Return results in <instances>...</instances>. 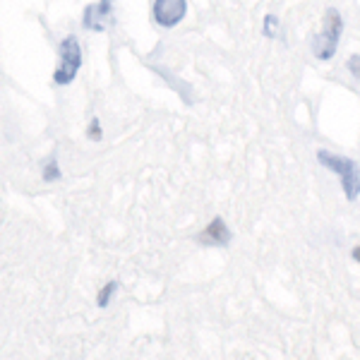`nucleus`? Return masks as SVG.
I'll list each match as a JSON object with an SVG mask.
<instances>
[{
  "label": "nucleus",
  "instance_id": "1",
  "mask_svg": "<svg viewBox=\"0 0 360 360\" xmlns=\"http://www.w3.org/2000/svg\"><path fill=\"white\" fill-rule=\"evenodd\" d=\"M317 161L324 168H329V171L339 176L341 188H344V195H346L348 202L358 200V195H360V166H358V161L348 159V156H336L332 152H327V149H319Z\"/></svg>",
  "mask_w": 360,
  "mask_h": 360
},
{
  "label": "nucleus",
  "instance_id": "6",
  "mask_svg": "<svg viewBox=\"0 0 360 360\" xmlns=\"http://www.w3.org/2000/svg\"><path fill=\"white\" fill-rule=\"evenodd\" d=\"M111 8H113V0H101L96 5H89L84 10V27L101 32L103 25H106V17L111 15Z\"/></svg>",
  "mask_w": 360,
  "mask_h": 360
},
{
  "label": "nucleus",
  "instance_id": "11",
  "mask_svg": "<svg viewBox=\"0 0 360 360\" xmlns=\"http://www.w3.org/2000/svg\"><path fill=\"white\" fill-rule=\"evenodd\" d=\"M346 65H348V70H351L353 77L360 79V56H351V58H348Z\"/></svg>",
  "mask_w": 360,
  "mask_h": 360
},
{
  "label": "nucleus",
  "instance_id": "7",
  "mask_svg": "<svg viewBox=\"0 0 360 360\" xmlns=\"http://www.w3.org/2000/svg\"><path fill=\"white\" fill-rule=\"evenodd\" d=\"M115 288H118V283L111 281V283H106V286L98 291V298H96V305L98 307H106L108 305V300H111V295L115 293Z\"/></svg>",
  "mask_w": 360,
  "mask_h": 360
},
{
  "label": "nucleus",
  "instance_id": "4",
  "mask_svg": "<svg viewBox=\"0 0 360 360\" xmlns=\"http://www.w3.org/2000/svg\"><path fill=\"white\" fill-rule=\"evenodd\" d=\"M154 22L159 27H176L188 15V3L185 0H154Z\"/></svg>",
  "mask_w": 360,
  "mask_h": 360
},
{
  "label": "nucleus",
  "instance_id": "5",
  "mask_svg": "<svg viewBox=\"0 0 360 360\" xmlns=\"http://www.w3.org/2000/svg\"><path fill=\"white\" fill-rule=\"evenodd\" d=\"M200 243L212 245V248H226L231 243V229L226 226L221 217H214L212 224L200 233Z\"/></svg>",
  "mask_w": 360,
  "mask_h": 360
},
{
  "label": "nucleus",
  "instance_id": "2",
  "mask_svg": "<svg viewBox=\"0 0 360 360\" xmlns=\"http://www.w3.org/2000/svg\"><path fill=\"white\" fill-rule=\"evenodd\" d=\"M341 32H344V17L336 8H327L322 20V32L312 39V53H315L317 60L327 63L336 56V49H339L341 41Z\"/></svg>",
  "mask_w": 360,
  "mask_h": 360
},
{
  "label": "nucleus",
  "instance_id": "10",
  "mask_svg": "<svg viewBox=\"0 0 360 360\" xmlns=\"http://www.w3.org/2000/svg\"><path fill=\"white\" fill-rule=\"evenodd\" d=\"M276 27H278V20H276V15H266V17H264V37L274 39V34H276Z\"/></svg>",
  "mask_w": 360,
  "mask_h": 360
},
{
  "label": "nucleus",
  "instance_id": "9",
  "mask_svg": "<svg viewBox=\"0 0 360 360\" xmlns=\"http://www.w3.org/2000/svg\"><path fill=\"white\" fill-rule=\"evenodd\" d=\"M86 135H89V139H94V142H101V139H103L101 123H98V118H91L89 130H86Z\"/></svg>",
  "mask_w": 360,
  "mask_h": 360
},
{
  "label": "nucleus",
  "instance_id": "3",
  "mask_svg": "<svg viewBox=\"0 0 360 360\" xmlns=\"http://www.w3.org/2000/svg\"><path fill=\"white\" fill-rule=\"evenodd\" d=\"M82 65V49L79 41L75 37H65L60 44V65L53 72V82L56 84H70L79 72Z\"/></svg>",
  "mask_w": 360,
  "mask_h": 360
},
{
  "label": "nucleus",
  "instance_id": "8",
  "mask_svg": "<svg viewBox=\"0 0 360 360\" xmlns=\"http://www.w3.org/2000/svg\"><path fill=\"white\" fill-rule=\"evenodd\" d=\"M44 180H60V168H58V161L51 159L49 164L44 166Z\"/></svg>",
  "mask_w": 360,
  "mask_h": 360
},
{
  "label": "nucleus",
  "instance_id": "12",
  "mask_svg": "<svg viewBox=\"0 0 360 360\" xmlns=\"http://www.w3.org/2000/svg\"><path fill=\"white\" fill-rule=\"evenodd\" d=\"M353 259H356V262L360 264V245H358L356 250H353Z\"/></svg>",
  "mask_w": 360,
  "mask_h": 360
}]
</instances>
